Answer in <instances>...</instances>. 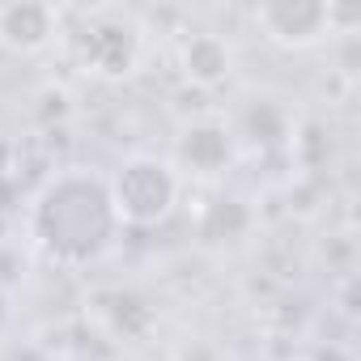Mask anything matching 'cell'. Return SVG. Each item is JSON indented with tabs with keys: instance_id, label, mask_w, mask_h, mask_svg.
<instances>
[{
	"instance_id": "cell-6",
	"label": "cell",
	"mask_w": 361,
	"mask_h": 361,
	"mask_svg": "<svg viewBox=\"0 0 361 361\" xmlns=\"http://www.w3.org/2000/svg\"><path fill=\"white\" fill-rule=\"evenodd\" d=\"M183 73L196 85H217L230 77V47L217 35H192L183 43Z\"/></svg>"
},
{
	"instance_id": "cell-1",
	"label": "cell",
	"mask_w": 361,
	"mask_h": 361,
	"mask_svg": "<svg viewBox=\"0 0 361 361\" xmlns=\"http://www.w3.org/2000/svg\"><path fill=\"white\" fill-rule=\"evenodd\" d=\"M115 234L119 213L111 204V188L90 170H64L47 178V188L30 204V238L56 264H94L111 251Z\"/></svg>"
},
{
	"instance_id": "cell-2",
	"label": "cell",
	"mask_w": 361,
	"mask_h": 361,
	"mask_svg": "<svg viewBox=\"0 0 361 361\" xmlns=\"http://www.w3.org/2000/svg\"><path fill=\"white\" fill-rule=\"evenodd\" d=\"M106 188H111V204L119 213V226H157L178 204V174L170 161H161L153 153L128 157L106 178Z\"/></svg>"
},
{
	"instance_id": "cell-5",
	"label": "cell",
	"mask_w": 361,
	"mask_h": 361,
	"mask_svg": "<svg viewBox=\"0 0 361 361\" xmlns=\"http://www.w3.org/2000/svg\"><path fill=\"white\" fill-rule=\"evenodd\" d=\"M56 35V13L47 5H5L0 9V43L13 51H39Z\"/></svg>"
},
{
	"instance_id": "cell-4",
	"label": "cell",
	"mask_w": 361,
	"mask_h": 361,
	"mask_svg": "<svg viewBox=\"0 0 361 361\" xmlns=\"http://www.w3.org/2000/svg\"><path fill=\"white\" fill-rule=\"evenodd\" d=\"M136 51H140L136 30H132V26H119V22H102V26H94V30L85 35V64H90L94 73H102V77H123V73H132Z\"/></svg>"
},
{
	"instance_id": "cell-3",
	"label": "cell",
	"mask_w": 361,
	"mask_h": 361,
	"mask_svg": "<svg viewBox=\"0 0 361 361\" xmlns=\"http://www.w3.org/2000/svg\"><path fill=\"white\" fill-rule=\"evenodd\" d=\"M255 26L281 47H314L331 30V5L319 0H268L255 9Z\"/></svg>"
},
{
	"instance_id": "cell-8",
	"label": "cell",
	"mask_w": 361,
	"mask_h": 361,
	"mask_svg": "<svg viewBox=\"0 0 361 361\" xmlns=\"http://www.w3.org/2000/svg\"><path fill=\"white\" fill-rule=\"evenodd\" d=\"M9 319H13V310H9V298H5V289H0V336L9 331Z\"/></svg>"
},
{
	"instance_id": "cell-7",
	"label": "cell",
	"mask_w": 361,
	"mask_h": 361,
	"mask_svg": "<svg viewBox=\"0 0 361 361\" xmlns=\"http://www.w3.org/2000/svg\"><path fill=\"white\" fill-rule=\"evenodd\" d=\"M178 149H183V157L192 161V170L217 174L226 166V157H230V136L217 123H196V128L183 132V145H178Z\"/></svg>"
}]
</instances>
